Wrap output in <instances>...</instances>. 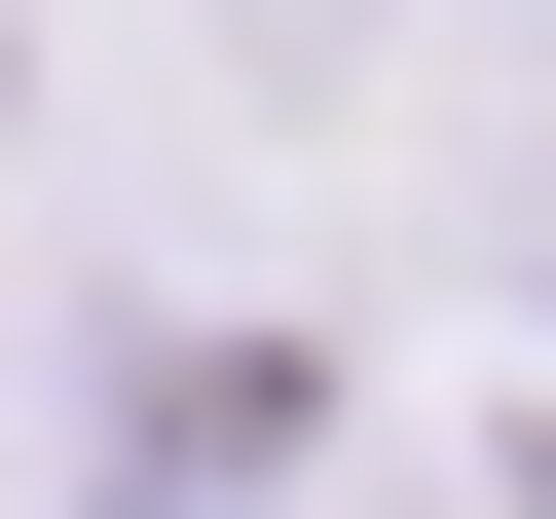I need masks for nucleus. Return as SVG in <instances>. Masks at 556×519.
Returning a JSON list of instances; mask_svg holds the SVG:
<instances>
[{
  "label": "nucleus",
  "mask_w": 556,
  "mask_h": 519,
  "mask_svg": "<svg viewBox=\"0 0 556 519\" xmlns=\"http://www.w3.org/2000/svg\"><path fill=\"white\" fill-rule=\"evenodd\" d=\"M408 519H556V408H519V445H445V482H408Z\"/></svg>",
  "instance_id": "1"
}]
</instances>
